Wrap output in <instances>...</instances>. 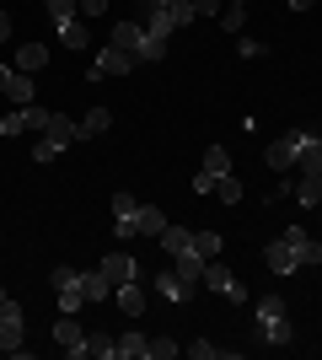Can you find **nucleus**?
<instances>
[{
	"label": "nucleus",
	"mask_w": 322,
	"mask_h": 360,
	"mask_svg": "<svg viewBox=\"0 0 322 360\" xmlns=\"http://www.w3.org/2000/svg\"><path fill=\"white\" fill-rule=\"evenodd\" d=\"M113 44L129 49L140 65H156L161 54H167V44H161V38H151V32L140 27V22H119V27H113Z\"/></svg>",
	"instance_id": "1"
},
{
	"label": "nucleus",
	"mask_w": 322,
	"mask_h": 360,
	"mask_svg": "<svg viewBox=\"0 0 322 360\" xmlns=\"http://www.w3.org/2000/svg\"><path fill=\"white\" fill-rule=\"evenodd\" d=\"M22 333H27V323H22V301H0V349L6 355H27V345H22Z\"/></svg>",
	"instance_id": "2"
},
{
	"label": "nucleus",
	"mask_w": 322,
	"mask_h": 360,
	"mask_svg": "<svg viewBox=\"0 0 322 360\" xmlns=\"http://www.w3.org/2000/svg\"><path fill=\"white\" fill-rule=\"evenodd\" d=\"M135 54H129V49H119V44H107L102 49V54H97V60H92V81H102V75H129V70H135Z\"/></svg>",
	"instance_id": "3"
},
{
	"label": "nucleus",
	"mask_w": 322,
	"mask_h": 360,
	"mask_svg": "<svg viewBox=\"0 0 322 360\" xmlns=\"http://www.w3.org/2000/svg\"><path fill=\"white\" fill-rule=\"evenodd\" d=\"M135 210H140V199L135 194H113V226H119V242H129V237H140L135 231Z\"/></svg>",
	"instance_id": "4"
},
{
	"label": "nucleus",
	"mask_w": 322,
	"mask_h": 360,
	"mask_svg": "<svg viewBox=\"0 0 322 360\" xmlns=\"http://www.w3.org/2000/svg\"><path fill=\"white\" fill-rule=\"evenodd\" d=\"M54 345H65V355H86V333L76 328V312H65L60 323H54Z\"/></svg>",
	"instance_id": "5"
},
{
	"label": "nucleus",
	"mask_w": 322,
	"mask_h": 360,
	"mask_svg": "<svg viewBox=\"0 0 322 360\" xmlns=\"http://www.w3.org/2000/svg\"><path fill=\"white\" fill-rule=\"evenodd\" d=\"M172 269H177V280H183V285L199 290V280H204V253H199V248H183V253H172Z\"/></svg>",
	"instance_id": "6"
},
{
	"label": "nucleus",
	"mask_w": 322,
	"mask_h": 360,
	"mask_svg": "<svg viewBox=\"0 0 322 360\" xmlns=\"http://www.w3.org/2000/svg\"><path fill=\"white\" fill-rule=\"evenodd\" d=\"M295 146H301V129H290L285 140H274V146L263 150V156H269V167H274V172H290V167H295Z\"/></svg>",
	"instance_id": "7"
},
{
	"label": "nucleus",
	"mask_w": 322,
	"mask_h": 360,
	"mask_svg": "<svg viewBox=\"0 0 322 360\" xmlns=\"http://www.w3.org/2000/svg\"><path fill=\"white\" fill-rule=\"evenodd\" d=\"M258 339H263V345H290V339H295L290 312H279V317H258Z\"/></svg>",
	"instance_id": "8"
},
{
	"label": "nucleus",
	"mask_w": 322,
	"mask_h": 360,
	"mask_svg": "<svg viewBox=\"0 0 322 360\" xmlns=\"http://www.w3.org/2000/svg\"><path fill=\"white\" fill-rule=\"evenodd\" d=\"M263 258H269V269H274V274L301 269V258H295V248H290L285 237H279V242H269V248H263Z\"/></svg>",
	"instance_id": "9"
},
{
	"label": "nucleus",
	"mask_w": 322,
	"mask_h": 360,
	"mask_svg": "<svg viewBox=\"0 0 322 360\" xmlns=\"http://www.w3.org/2000/svg\"><path fill=\"white\" fill-rule=\"evenodd\" d=\"M97 269H102V274H107V285L119 290V285H123V280H135V258H129V253H107V258H102V264H97Z\"/></svg>",
	"instance_id": "10"
},
{
	"label": "nucleus",
	"mask_w": 322,
	"mask_h": 360,
	"mask_svg": "<svg viewBox=\"0 0 322 360\" xmlns=\"http://www.w3.org/2000/svg\"><path fill=\"white\" fill-rule=\"evenodd\" d=\"M295 167L301 172H322V140L301 129V146H295Z\"/></svg>",
	"instance_id": "11"
},
{
	"label": "nucleus",
	"mask_w": 322,
	"mask_h": 360,
	"mask_svg": "<svg viewBox=\"0 0 322 360\" xmlns=\"http://www.w3.org/2000/svg\"><path fill=\"white\" fill-rule=\"evenodd\" d=\"M285 242L295 248V258H301V264H317V258H322V242H317V237H307L301 226H290V231H285Z\"/></svg>",
	"instance_id": "12"
},
{
	"label": "nucleus",
	"mask_w": 322,
	"mask_h": 360,
	"mask_svg": "<svg viewBox=\"0 0 322 360\" xmlns=\"http://www.w3.org/2000/svg\"><path fill=\"white\" fill-rule=\"evenodd\" d=\"M156 296L188 301V296H194V285H183V280H177V269H156Z\"/></svg>",
	"instance_id": "13"
},
{
	"label": "nucleus",
	"mask_w": 322,
	"mask_h": 360,
	"mask_svg": "<svg viewBox=\"0 0 322 360\" xmlns=\"http://www.w3.org/2000/svg\"><path fill=\"white\" fill-rule=\"evenodd\" d=\"M231 280H236V274H231L226 264H220V258H204V280H199L204 290H220V296H226V290H231Z\"/></svg>",
	"instance_id": "14"
},
{
	"label": "nucleus",
	"mask_w": 322,
	"mask_h": 360,
	"mask_svg": "<svg viewBox=\"0 0 322 360\" xmlns=\"http://www.w3.org/2000/svg\"><path fill=\"white\" fill-rule=\"evenodd\" d=\"M48 140H60V146H76L81 140V124L76 119H65V113H48V129H43Z\"/></svg>",
	"instance_id": "15"
},
{
	"label": "nucleus",
	"mask_w": 322,
	"mask_h": 360,
	"mask_svg": "<svg viewBox=\"0 0 322 360\" xmlns=\"http://www.w3.org/2000/svg\"><path fill=\"white\" fill-rule=\"evenodd\" d=\"M145 32H151V38H161V44H167L172 32H177V22H172L167 6H151V11H145Z\"/></svg>",
	"instance_id": "16"
},
{
	"label": "nucleus",
	"mask_w": 322,
	"mask_h": 360,
	"mask_svg": "<svg viewBox=\"0 0 322 360\" xmlns=\"http://www.w3.org/2000/svg\"><path fill=\"white\" fill-rule=\"evenodd\" d=\"M161 226H167V215L156 210V205H140L135 210V231L140 237H161Z\"/></svg>",
	"instance_id": "17"
},
{
	"label": "nucleus",
	"mask_w": 322,
	"mask_h": 360,
	"mask_svg": "<svg viewBox=\"0 0 322 360\" xmlns=\"http://www.w3.org/2000/svg\"><path fill=\"white\" fill-rule=\"evenodd\" d=\"M113 301H119V307H123L129 317H140V312H145V290H140L135 280H123V285L113 290Z\"/></svg>",
	"instance_id": "18"
},
{
	"label": "nucleus",
	"mask_w": 322,
	"mask_h": 360,
	"mask_svg": "<svg viewBox=\"0 0 322 360\" xmlns=\"http://www.w3.org/2000/svg\"><path fill=\"white\" fill-rule=\"evenodd\" d=\"M295 199H301L307 210H317V205H322V172H301V183H295Z\"/></svg>",
	"instance_id": "19"
},
{
	"label": "nucleus",
	"mask_w": 322,
	"mask_h": 360,
	"mask_svg": "<svg viewBox=\"0 0 322 360\" xmlns=\"http://www.w3.org/2000/svg\"><path fill=\"white\" fill-rule=\"evenodd\" d=\"M81 296H86V301H113V285H107V274H102V269L81 274Z\"/></svg>",
	"instance_id": "20"
},
{
	"label": "nucleus",
	"mask_w": 322,
	"mask_h": 360,
	"mask_svg": "<svg viewBox=\"0 0 322 360\" xmlns=\"http://www.w3.org/2000/svg\"><path fill=\"white\" fill-rule=\"evenodd\" d=\"M54 27H60V44H70V49H86V44H92L86 22H76V16H65V22H54Z\"/></svg>",
	"instance_id": "21"
},
{
	"label": "nucleus",
	"mask_w": 322,
	"mask_h": 360,
	"mask_svg": "<svg viewBox=\"0 0 322 360\" xmlns=\"http://www.w3.org/2000/svg\"><path fill=\"white\" fill-rule=\"evenodd\" d=\"M43 65H48V49L43 44H22V49H16V70H43Z\"/></svg>",
	"instance_id": "22"
},
{
	"label": "nucleus",
	"mask_w": 322,
	"mask_h": 360,
	"mask_svg": "<svg viewBox=\"0 0 322 360\" xmlns=\"http://www.w3.org/2000/svg\"><path fill=\"white\" fill-rule=\"evenodd\" d=\"M161 248H167V253H183V248H194V231H188V226H161Z\"/></svg>",
	"instance_id": "23"
},
{
	"label": "nucleus",
	"mask_w": 322,
	"mask_h": 360,
	"mask_svg": "<svg viewBox=\"0 0 322 360\" xmlns=\"http://www.w3.org/2000/svg\"><path fill=\"white\" fill-rule=\"evenodd\" d=\"M145 349H151V339H145V333H123L113 360H145Z\"/></svg>",
	"instance_id": "24"
},
{
	"label": "nucleus",
	"mask_w": 322,
	"mask_h": 360,
	"mask_svg": "<svg viewBox=\"0 0 322 360\" xmlns=\"http://www.w3.org/2000/svg\"><path fill=\"white\" fill-rule=\"evenodd\" d=\"M6 97H11L16 108H32V75H27V70H16V75H11V86H6Z\"/></svg>",
	"instance_id": "25"
},
{
	"label": "nucleus",
	"mask_w": 322,
	"mask_h": 360,
	"mask_svg": "<svg viewBox=\"0 0 322 360\" xmlns=\"http://www.w3.org/2000/svg\"><path fill=\"white\" fill-rule=\"evenodd\" d=\"M220 27H226V32H242V27H247V0H226V11H220Z\"/></svg>",
	"instance_id": "26"
},
{
	"label": "nucleus",
	"mask_w": 322,
	"mask_h": 360,
	"mask_svg": "<svg viewBox=\"0 0 322 360\" xmlns=\"http://www.w3.org/2000/svg\"><path fill=\"white\" fill-rule=\"evenodd\" d=\"M204 172L226 178V172H231V150H226V146H210V150H204Z\"/></svg>",
	"instance_id": "27"
},
{
	"label": "nucleus",
	"mask_w": 322,
	"mask_h": 360,
	"mask_svg": "<svg viewBox=\"0 0 322 360\" xmlns=\"http://www.w3.org/2000/svg\"><path fill=\"white\" fill-rule=\"evenodd\" d=\"M107 124H113V113H107V108H92V113H86V119H81V140H92V135H102Z\"/></svg>",
	"instance_id": "28"
},
{
	"label": "nucleus",
	"mask_w": 322,
	"mask_h": 360,
	"mask_svg": "<svg viewBox=\"0 0 322 360\" xmlns=\"http://www.w3.org/2000/svg\"><path fill=\"white\" fill-rule=\"evenodd\" d=\"M215 199H226V205H242V183L231 178V172H226V178H215Z\"/></svg>",
	"instance_id": "29"
},
{
	"label": "nucleus",
	"mask_w": 322,
	"mask_h": 360,
	"mask_svg": "<svg viewBox=\"0 0 322 360\" xmlns=\"http://www.w3.org/2000/svg\"><path fill=\"white\" fill-rule=\"evenodd\" d=\"M194 248H199L204 258H220V248H226V242H220V231H194Z\"/></svg>",
	"instance_id": "30"
},
{
	"label": "nucleus",
	"mask_w": 322,
	"mask_h": 360,
	"mask_svg": "<svg viewBox=\"0 0 322 360\" xmlns=\"http://www.w3.org/2000/svg\"><path fill=\"white\" fill-rule=\"evenodd\" d=\"M86 355H102V360H113V355H119V339L97 333V339H86Z\"/></svg>",
	"instance_id": "31"
},
{
	"label": "nucleus",
	"mask_w": 322,
	"mask_h": 360,
	"mask_svg": "<svg viewBox=\"0 0 322 360\" xmlns=\"http://www.w3.org/2000/svg\"><path fill=\"white\" fill-rule=\"evenodd\" d=\"M81 301H86V296H81V280H70V285H60V312H76Z\"/></svg>",
	"instance_id": "32"
},
{
	"label": "nucleus",
	"mask_w": 322,
	"mask_h": 360,
	"mask_svg": "<svg viewBox=\"0 0 322 360\" xmlns=\"http://www.w3.org/2000/svg\"><path fill=\"white\" fill-rule=\"evenodd\" d=\"M188 355H194V360H231V349H220V345H204V339H199V345H188Z\"/></svg>",
	"instance_id": "33"
},
{
	"label": "nucleus",
	"mask_w": 322,
	"mask_h": 360,
	"mask_svg": "<svg viewBox=\"0 0 322 360\" xmlns=\"http://www.w3.org/2000/svg\"><path fill=\"white\" fill-rule=\"evenodd\" d=\"M22 129H27V108H16V113L0 119V135H22Z\"/></svg>",
	"instance_id": "34"
},
{
	"label": "nucleus",
	"mask_w": 322,
	"mask_h": 360,
	"mask_svg": "<svg viewBox=\"0 0 322 360\" xmlns=\"http://www.w3.org/2000/svg\"><path fill=\"white\" fill-rule=\"evenodd\" d=\"M60 150H65L60 140H48V135H43V140H38V146H32V162H54Z\"/></svg>",
	"instance_id": "35"
},
{
	"label": "nucleus",
	"mask_w": 322,
	"mask_h": 360,
	"mask_svg": "<svg viewBox=\"0 0 322 360\" xmlns=\"http://www.w3.org/2000/svg\"><path fill=\"white\" fill-rule=\"evenodd\" d=\"M172 355H177L172 339H151V349H145V360H172Z\"/></svg>",
	"instance_id": "36"
},
{
	"label": "nucleus",
	"mask_w": 322,
	"mask_h": 360,
	"mask_svg": "<svg viewBox=\"0 0 322 360\" xmlns=\"http://www.w3.org/2000/svg\"><path fill=\"white\" fill-rule=\"evenodd\" d=\"M167 11H172V22H177V27H188V22H194V6H188V0H167Z\"/></svg>",
	"instance_id": "37"
},
{
	"label": "nucleus",
	"mask_w": 322,
	"mask_h": 360,
	"mask_svg": "<svg viewBox=\"0 0 322 360\" xmlns=\"http://www.w3.org/2000/svg\"><path fill=\"white\" fill-rule=\"evenodd\" d=\"M70 280H81V269H70V264H60V269H48V285L60 290V285H70Z\"/></svg>",
	"instance_id": "38"
},
{
	"label": "nucleus",
	"mask_w": 322,
	"mask_h": 360,
	"mask_svg": "<svg viewBox=\"0 0 322 360\" xmlns=\"http://www.w3.org/2000/svg\"><path fill=\"white\" fill-rule=\"evenodd\" d=\"M279 312H285V301H279V296H258V317H279Z\"/></svg>",
	"instance_id": "39"
},
{
	"label": "nucleus",
	"mask_w": 322,
	"mask_h": 360,
	"mask_svg": "<svg viewBox=\"0 0 322 360\" xmlns=\"http://www.w3.org/2000/svg\"><path fill=\"white\" fill-rule=\"evenodd\" d=\"M48 16H54V22H65V16H76V0H48Z\"/></svg>",
	"instance_id": "40"
},
{
	"label": "nucleus",
	"mask_w": 322,
	"mask_h": 360,
	"mask_svg": "<svg viewBox=\"0 0 322 360\" xmlns=\"http://www.w3.org/2000/svg\"><path fill=\"white\" fill-rule=\"evenodd\" d=\"M188 6H194V16H220V11H226L220 0H188Z\"/></svg>",
	"instance_id": "41"
},
{
	"label": "nucleus",
	"mask_w": 322,
	"mask_h": 360,
	"mask_svg": "<svg viewBox=\"0 0 322 360\" xmlns=\"http://www.w3.org/2000/svg\"><path fill=\"white\" fill-rule=\"evenodd\" d=\"M27 129H48V108H38V103L27 108Z\"/></svg>",
	"instance_id": "42"
},
{
	"label": "nucleus",
	"mask_w": 322,
	"mask_h": 360,
	"mask_svg": "<svg viewBox=\"0 0 322 360\" xmlns=\"http://www.w3.org/2000/svg\"><path fill=\"white\" fill-rule=\"evenodd\" d=\"M194 194H215V172H199V178H194Z\"/></svg>",
	"instance_id": "43"
},
{
	"label": "nucleus",
	"mask_w": 322,
	"mask_h": 360,
	"mask_svg": "<svg viewBox=\"0 0 322 360\" xmlns=\"http://www.w3.org/2000/svg\"><path fill=\"white\" fill-rule=\"evenodd\" d=\"M81 11H86V16H102V11H107V0H81Z\"/></svg>",
	"instance_id": "44"
},
{
	"label": "nucleus",
	"mask_w": 322,
	"mask_h": 360,
	"mask_svg": "<svg viewBox=\"0 0 322 360\" xmlns=\"http://www.w3.org/2000/svg\"><path fill=\"white\" fill-rule=\"evenodd\" d=\"M11 75H16V65H0V91L11 86Z\"/></svg>",
	"instance_id": "45"
},
{
	"label": "nucleus",
	"mask_w": 322,
	"mask_h": 360,
	"mask_svg": "<svg viewBox=\"0 0 322 360\" xmlns=\"http://www.w3.org/2000/svg\"><path fill=\"white\" fill-rule=\"evenodd\" d=\"M6 38H11V16L0 11V44H6Z\"/></svg>",
	"instance_id": "46"
},
{
	"label": "nucleus",
	"mask_w": 322,
	"mask_h": 360,
	"mask_svg": "<svg viewBox=\"0 0 322 360\" xmlns=\"http://www.w3.org/2000/svg\"><path fill=\"white\" fill-rule=\"evenodd\" d=\"M311 6H322V0H290V11H311Z\"/></svg>",
	"instance_id": "47"
},
{
	"label": "nucleus",
	"mask_w": 322,
	"mask_h": 360,
	"mask_svg": "<svg viewBox=\"0 0 322 360\" xmlns=\"http://www.w3.org/2000/svg\"><path fill=\"white\" fill-rule=\"evenodd\" d=\"M317 210H322V205H317Z\"/></svg>",
	"instance_id": "48"
}]
</instances>
